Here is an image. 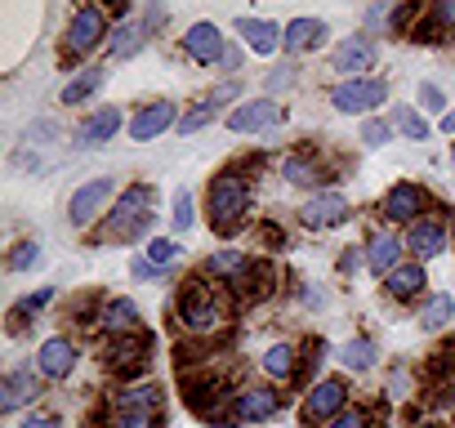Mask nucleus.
Segmentation results:
<instances>
[{"instance_id": "3", "label": "nucleus", "mask_w": 455, "mask_h": 428, "mask_svg": "<svg viewBox=\"0 0 455 428\" xmlns=\"http://www.w3.org/2000/svg\"><path fill=\"white\" fill-rule=\"evenodd\" d=\"M103 36H112V32H108V14H103L99 5H81V10L68 19L63 50H68L72 59H85V54H94V50L103 45Z\"/></svg>"}, {"instance_id": "50", "label": "nucleus", "mask_w": 455, "mask_h": 428, "mask_svg": "<svg viewBox=\"0 0 455 428\" xmlns=\"http://www.w3.org/2000/svg\"><path fill=\"white\" fill-rule=\"evenodd\" d=\"M451 161H455V143H451Z\"/></svg>"}, {"instance_id": "19", "label": "nucleus", "mask_w": 455, "mask_h": 428, "mask_svg": "<svg viewBox=\"0 0 455 428\" xmlns=\"http://www.w3.org/2000/svg\"><path fill=\"white\" fill-rule=\"evenodd\" d=\"M406 250H411L415 259H437V255H446V228H442L437 219H419V224H411V233H406Z\"/></svg>"}, {"instance_id": "22", "label": "nucleus", "mask_w": 455, "mask_h": 428, "mask_svg": "<svg viewBox=\"0 0 455 428\" xmlns=\"http://www.w3.org/2000/svg\"><path fill=\"white\" fill-rule=\"evenodd\" d=\"M237 32H242V41H246L255 54H264V59L282 50V28L268 23V19H237Z\"/></svg>"}, {"instance_id": "20", "label": "nucleus", "mask_w": 455, "mask_h": 428, "mask_svg": "<svg viewBox=\"0 0 455 428\" xmlns=\"http://www.w3.org/2000/svg\"><path fill=\"white\" fill-rule=\"evenodd\" d=\"M326 36H331V28L322 19H291L282 32V45H286V54H304V50H317Z\"/></svg>"}, {"instance_id": "1", "label": "nucleus", "mask_w": 455, "mask_h": 428, "mask_svg": "<svg viewBox=\"0 0 455 428\" xmlns=\"http://www.w3.org/2000/svg\"><path fill=\"white\" fill-rule=\"evenodd\" d=\"M179 321L188 335L196 339H210L219 335L228 321H233V308H228V295L210 281H188L183 295H179Z\"/></svg>"}, {"instance_id": "14", "label": "nucleus", "mask_w": 455, "mask_h": 428, "mask_svg": "<svg viewBox=\"0 0 455 428\" xmlns=\"http://www.w3.org/2000/svg\"><path fill=\"white\" fill-rule=\"evenodd\" d=\"M375 63V41L371 36H348L335 50V72H344V81H362Z\"/></svg>"}, {"instance_id": "33", "label": "nucleus", "mask_w": 455, "mask_h": 428, "mask_svg": "<svg viewBox=\"0 0 455 428\" xmlns=\"http://www.w3.org/2000/svg\"><path fill=\"white\" fill-rule=\"evenodd\" d=\"M339 361L348 366V370H371L375 366V339H348L344 348H339Z\"/></svg>"}, {"instance_id": "41", "label": "nucleus", "mask_w": 455, "mask_h": 428, "mask_svg": "<svg viewBox=\"0 0 455 428\" xmlns=\"http://www.w3.org/2000/svg\"><path fill=\"white\" fill-rule=\"evenodd\" d=\"M174 255H179V246H174L170 237H156V242H148V259H152L156 268H165Z\"/></svg>"}, {"instance_id": "17", "label": "nucleus", "mask_w": 455, "mask_h": 428, "mask_svg": "<svg viewBox=\"0 0 455 428\" xmlns=\"http://www.w3.org/2000/svg\"><path fill=\"white\" fill-rule=\"evenodd\" d=\"M402 250H406V237L379 228V233L371 237V246H366V264H371V273H379V277L397 273V268H402Z\"/></svg>"}, {"instance_id": "2", "label": "nucleus", "mask_w": 455, "mask_h": 428, "mask_svg": "<svg viewBox=\"0 0 455 428\" xmlns=\"http://www.w3.org/2000/svg\"><path fill=\"white\" fill-rule=\"evenodd\" d=\"M205 214H210V228L219 237L237 233L251 214V183L237 170H219L210 178V196H205Z\"/></svg>"}, {"instance_id": "6", "label": "nucleus", "mask_w": 455, "mask_h": 428, "mask_svg": "<svg viewBox=\"0 0 455 428\" xmlns=\"http://www.w3.org/2000/svg\"><path fill=\"white\" fill-rule=\"evenodd\" d=\"M384 99H388V85H384V81H375V76L339 81V85L331 90V103H335V112H344V116L375 112V107H384Z\"/></svg>"}, {"instance_id": "46", "label": "nucleus", "mask_w": 455, "mask_h": 428, "mask_svg": "<svg viewBox=\"0 0 455 428\" xmlns=\"http://www.w3.org/2000/svg\"><path fill=\"white\" fill-rule=\"evenodd\" d=\"M19 428H63V419H59V415H50V410H36V415H28Z\"/></svg>"}, {"instance_id": "12", "label": "nucleus", "mask_w": 455, "mask_h": 428, "mask_svg": "<svg viewBox=\"0 0 455 428\" xmlns=\"http://www.w3.org/2000/svg\"><path fill=\"white\" fill-rule=\"evenodd\" d=\"M103 361L112 370H121V375L143 370V361H148V335H116V339H108L103 344Z\"/></svg>"}, {"instance_id": "23", "label": "nucleus", "mask_w": 455, "mask_h": 428, "mask_svg": "<svg viewBox=\"0 0 455 428\" xmlns=\"http://www.w3.org/2000/svg\"><path fill=\"white\" fill-rule=\"evenodd\" d=\"M121 125H125L121 107H103V112H94V116L76 130V143H81V147H99V143H108Z\"/></svg>"}, {"instance_id": "44", "label": "nucleus", "mask_w": 455, "mask_h": 428, "mask_svg": "<svg viewBox=\"0 0 455 428\" xmlns=\"http://www.w3.org/2000/svg\"><path fill=\"white\" fill-rule=\"evenodd\" d=\"M295 85V67H273V76H268V94H282V90H291Z\"/></svg>"}, {"instance_id": "29", "label": "nucleus", "mask_w": 455, "mask_h": 428, "mask_svg": "<svg viewBox=\"0 0 455 428\" xmlns=\"http://www.w3.org/2000/svg\"><path fill=\"white\" fill-rule=\"evenodd\" d=\"M99 85H103V67H85L81 76H72V81L63 85V94H59V99H63V107H81Z\"/></svg>"}, {"instance_id": "32", "label": "nucleus", "mask_w": 455, "mask_h": 428, "mask_svg": "<svg viewBox=\"0 0 455 428\" xmlns=\"http://www.w3.org/2000/svg\"><path fill=\"white\" fill-rule=\"evenodd\" d=\"M451 317H455V299H451V295H433V299L424 304V313H419V326H424V330H446Z\"/></svg>"}, {"instance_id": "39", "label": "nucleus", "mask_w": 455, "mask_h": 428, "mask_svg": "<svg viewBox=\"0 0 455 428\" xmlns=\"http://www.w3.org/2000/svg\"><path fill=\"white\" fill-rule=\"evenodd\" d=\"M362 143H366V147L393 143V125H388V121H366V125H362Z\"/></svg>"}, {"instance_id": "45", "label": "nucleus", "mask_w": 455, "mask_h": 428, "mask_svg": "<svg viewBox=\"0 0 455 428\" xmlns=\"http://www.w3.org/2000/svg\"><path fill=\"white\" fill-rule=\"evenodd\" d=\"M415 14H419V5H402V10H393V14H388V28H393V32H406Z\"/></svg>"}, {"instance_id": "48", "label": "nucleus", "mask_w": 455, "mask_h": 428, "mask_svg": "<svg viewBox=\"0 0 455 428\" xmlns=\"http://www.w3.org/2000/svg\"><path fill=\"white\" fill-rule=\"evenodd\" d=\"M442 130H446V134H455V112H446V116H442Z\"/></svg>"}, {"instance_id": "49", "label": "nucleus", "mask_w": 455, "mask_h": 428, "mask_svg": "<svg viewBox=\"0 0 455 428\" xmlns=\"http://www.w3.org/2000/svg\"><path fill=\"white\" fill-rule=\"evenodd\" d=\"M415 428H437V424H415Z\"/></svg>"}, {"instance_id": "18", "label": "nucleus", "mask_w": 455, "mask_h": 428, "mask_svg": "<svg viewBox=\"0 0 455 428\" xmlns=\"http://www.w3.org/2000/svg\"><path fill=\"white\" fill-rule=\"evenodd\" d=\"M143 317H139V304L134 299H108L103 313H99V330H108V339L116 335H139Z\"/></svg>"}, {"instance_id": "42", "label": "nucleus", "mask_w": 455, "mask_h": 428, "mask_svg": "<svg viewBox=\"0 0 455 428\" xmlns=\"http://www.w3.org/2000/svg\"><path fill=\"white\" fill-rule=\"evenodd\" d=\"M112 428H156V415H143V410H116Z\"/></svg>"}, {"instance_id": "8", "label": "nucleus", "mask_w": 455, "mask_h": 428, "mask_svg": "<svg viewBox=\"0 0 455 428\" xmlns=\"http://www.w3.org/2000/svg\"><path fill=\"white\" fill-rule=\"evenodd\" d=\"M277 410H282V392L268 388V384H255V388L233 392V419H242V424H264Z\"/></svg>"}, {"instance_id": "37", "label": "nucleus", "mask_w": 455, "mask_h": 428, "mask_svg": "<svg viewBox=\"0 0 455 428\" xmlns=\"http://www.w3.org/2000/svg\"><path fill=\"white\" fill-rule=\"evenodd\" d=\"M50 299H54V290H50V286H45V290H36V295H28V299L10 313V326H14V330H23V326H28V317H32V313H41Z\"/></svg>"}, {"instance_id": "47", "label": "nucleus", "mask_w": 455, "mask_h": 428, "mask_svg": "<svg viewBox=\"0 0 455 428\" xmlns=\"http://www.w3.org/2000/svg\"><path fill=\"white\" fill-rule=\"evenodd\" d=\"M130 273H134V277H156V273H161V268H156V264H152V259H143V255H139V259H134V264H130Z\"/></svg>"}, {"instance_id": "36", "label": "nucleus", "mask_w": 455, "mask_h": 428, "mask_svg": "<svg viewBox=\"0 0 455 428\" xmlns=\"http://www.w3.org/2000/svg\"><path fill=\"white\" fill-rule=\"evenodd\" d=\"M41 264H45L41 242H19L14 255H10V273H32V268H41Z\"/></svg>"}, {"instance_id": "7", "label": "nucleus", "mask_w": 455, "mask_h": 428, "mask_svg": "<svg viewBox=\"0 0 455 428\" xmlns=\"http://www.w3.org/2000/svg\"><path fill=\"white\" fill-rule=\"evenodd\" d=\"M348 410V384L344 379H317L304 397V424H331L335 415Z\"/></svg>"}, {"instance_id": "16", "label": "nucleus", "mask_w": 455, "mask_h": 428, "mask_svg": "<svg viewBox=\"0 0 455 428\" xmlns=\"http://www.w3.org/2000/svg\"><path fill=\"white\" fill-rule=\"evenodd\" d=\"M183 50H188L192 63H205V67L210 63H223V54H228L223 50V32L214 23H192L188 36H183Z\"/></svg>"}, {"instance_id": "24", "label": "nucleus", "mask_w": 455, "mask_h": 428, "mask_svg": "<svg viewBox=\"0 0 455 428\" xmlns=\"http://www.w3.org/2000/svg\"><path fill=\"white\" fill-rule=\"evenodd\" d=\"M424 286H428V277H424V268H419V264H402L397 273H388V277H384V295H388V299H397V304L415 299Z\"/></svg>"}, {"instance_id": "11", "label": "nucleus", "mask_w": 455, "mask_h": 428, "mask_svg": "<svg viewBox=\"0 0 455 428\" xmlns=\"http://www.w3.org/2000/svg\"><path fill=\"white\" fill-rule=\"evenodd\" d=\"M424 210H428V192L419 183H393L384 196V214L393 224H419Z\"/></svg>"}, {"instance_id": "4", "label": "nucleus", "mask_w": 455, "mask_h": 428, "mask_svg": "<svg viewBox=\"0 0 455 428\" xmlns=\"http://www.w3.org/2000/svg\"><path fill=\"white\" fill-rule=\"evenodd\" d=\"M148 205H152V192L143 183L125 187L116 196L112 214H108V237H134V233H143L148 228Z\"/></svg>"}, {"instance_id": "30", "label": "nucleus", "mask_w": 455, "mask_h": 428, "mask_svg": "<svg viewBox=\"0 0 455 428\" xmlns=\"http://www.w3.org/2000/svg\"><path fill=\"white\" fill-rule=\"evenodd\" d=\"M116 410H143V415H156L161 410V388L156 384H134L116 397Z\"/></svg>"}, {"instance_id": "31", "label": "nucleus", "mask_w": 455, "mask_h": 428, "mask_svg": "<svg viewBox=\"0 0 455 428\" xmlns=\"http://www.w3.org/2000/svg\"><path fill=\"white\" fill-rule=\"evenodd\" d=\"M273 281H277L273 264H251L246 277L237 281V290H242L246 299H268V295H273Z\"/></svg>"}, {"instance_id": "27", "label": "nucleus", "mask_w": 455, "mask_h": 428, "mask_svg": "<svg viewBox=\"0 0 455 428\" xmlns=\"http://www.w3.org/2000/svg\"><path fill=\"white\" fill-rule=\"evenodd\" d=\"M246 268H251L246 250H214V255L205 259V273H210L214 281H233V286L246 277Z\"/></svg>"}, {"instance_id": "25", "label": "nucleus", "mask_w": 455, "mask_h": 428, "mask_svg": "<svg viewBox=\"0 0 455 428\" xmlns=\"http://www.w3.org/2000/svg\"><path fill=\"white\" fill-rule=\"evenodd\" d=\"M228 99H237V85H223L219 94L201 99V103H196V107H192L188 116H179V134H196L201 125H210V121H214V112H219V107H223Z\"/></svg>"}, {"instance_id": "13", "label": "nucleus", "mask_w": 455, "mask_h": 428, "mask_svg": "<svg viewBox=\"0 0 455 428\" xmlns=\"http://www.w3.org/2000/svg\"><path fill=\"white\" fill-rule=\"evenodd\" d=\"M76 361H81V353H76V344L63 339V335L45 339L41 353H36V370H41L45 379H68V375L76 370Z\"/></svg>"}, {"instance_id": "5", "label": "nucleus", "mask_w": 455, "mask_h": 428, "mask_svg": "<svg viewBox=\"0 0 455 428\" xmlns=\"http://www.w3.org/2000/svg\"><path fill=\"white\" fill-rule=\"evenodd\" d=\"M112 196H116V178H112V174L81 183V187L72 192V201H68V224H72V228H90L99 214L108 210Z\"/></svg>"}, {"instance_id": "43", "label": "nucleus", "mask_w": 455, "mask_h": 428, "mask_svg": "<svg viewBox=\"0 0 455 428\" xmlns=\"http://www.w3.org/2000/svg\"><path fill=\"white\" fill-rule=\"evenodd\" d=\"M419 107H428V112H442V107H446V94H442L437 85H428V81H424V85H419Z\"/></svg>"}, {"instance_id": "15", "label": "nucleus", "mask_w": 455, "mask_h": 428, "mask_svg": "<svg viewBox=\"0 0 455 428\" xmlns=\"http://www.w3.org/2000/svg\"><path fill=\"white\" fill-rule=\"evenodd\" d=\"M179 121V112H174V103H148V107H139L134 112V121H130V139L134 143H152V139H161L170 125Z\"/></svg>"}, {"instance_id": "28", "label": "nucleus", "mask_w": 455, "mask_h": 428, "mask_svg": "<svg viewBox=\"0 0 455 428\" xmlns=\"http://www.w3.org/2000/svg\"><path fill=\"white\" fill-rule=\"evenodd\" d=\"M143 41H148L143 23H121V28L108 36V54H112V59H130V54L143 50Z\"/></svg>"}, {"instance_id": "21", "label": "nucleus", "mask_w": 455, "mask_h": 428, "mask_svg": "<svg viewBox=\"0 0 455 428\" xmlns=\"http://www.w3.org/2000/svg\"><path fill=\"white\" fill-rule=\"evenodd\" d=\"M36 392H41V388H36V375H32V370H10L5 379H0V410L14 415V410L28 406Z\"/></svg>"}, {"instance_id": "34", "label": "nucleus", "mask_w": 455, "mask_h": 428, "mask_svg": "<svg viewBox=\"0 0 455 428\" xmlns=\"http://www.w3.org/2000/svg\"><path fill=\"white\" fill-rule=\"evenodd\" d=\"M393 125H397L411 143H424V139H428V121H424L415 107H393Z\"/></svg>"}, {"instance_id": "35", "label": "nucleus", "mask_w": 455, "mask_h": 428, "mask_svg": "<svg viewBox=\"0 0 455 428\" xmlns=\"http://www.w3.org/2000/svg\"><path fill=\"white\" fill-rule=\"evenodd\" d=\"M282 174H286L291 183H299V187H313V183L322 178V170H317L308 156H286V161H282Z\"/></svg>"}, {"instance_id": "9", "label": "nucleus", "mask_w": 455, "mask_h": 428, "mask_svg": "<svg viewBox=\"0 0 455 428\" xmlns=\"http://www.w3.org/2000/svg\"><path fill=\"white\" fill-rule=\"evenodd\" d=\"M282 125V107L273 99H246L228 112V130L233 134H259V130H273Z\"/></svg>"}, {"instance_id": "40", "label": "nucleus", "mask_w": 455, "mask_h": 428, "mask_svg": "<svg viewBox=\"0 0 455 428\" xmlns=\"http://www.w3.org/2000/svg\"><path fill=\"white\" fill-rule=\"evenodd\" d=\"M326 428H379V424H375L366 410H353V406H348V410H344V415H335Z\"/></svg>"}, {"instance_id": "26", "label": "nucleus", "mask_w": 455, "mask_h": 428, "mask_svg": "<svg viewBox=\"0 0 455 428\" xmlns=\"http://www.w3.org/2000/svg\"><path fill=\"white\" fill-rule=\"evenodd\" d=\"M264 375H268L273 384L295 379V375H299V348H295V344H273V348L264 353Z\"/></svg>"}, {"instance_id": "10", "label": "nucleus", "mask_w": 455, "mask_h": 428, "mask_svg": "<svg viewBox=\"0 0 455 428\" xmlns=\"http://www.w3.org/2000/svg\"><path fill=\"white\" fill-rule=\"evenodd\" d=\"M304 224L308 228H339V224H348V214H353V205H348V196L344 192H317V196H308L304 201Z\"/></svg>"}, {"instance_id": "38", "label": "nucleus", "mask_w": 455, "mask_h": 428, "mask_svg": "<svg viewBox=\"0 0 455 428\" xmlns=\"http://www.w3.org/2000/svg\"><path fill=\"white\" fill-rule=\"evenodd\" d=\"M170 219H174V228H179V233H188V228H192V219H196V205H192V192H188V187L174 196V214H170Z\"/></svg>"}]
</instances>
